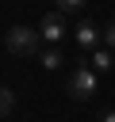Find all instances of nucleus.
Listing matches in <instances>:
<instances>
[{
	"mask_svg": "<svg viewBox=\"0 0 115 122\" xmlns=\"http://www.w3.org/2000/svg\"><path fill=\"white\" fill-rule=\"evenodd\" d=\"M4 50L15 53V57H34V53H42V34H38V27H12V30L4 34Z\"/></svg>",
	"mask_w": 115,
	"mask_h": 122,
	"instance_id": "f257e3e1",
	"label": "nucleus"
},
{
	"mask_svg": "<svg viewBox=\"0 0 115 122\" xmlns=\"http://www.w3.org/2000/svg\"><path fill=\"white\" fill-rule=\"evenodd\" d=\"M69 95L73 99H92L96 95V69H88V65H80V69H73V76H69Z\"/></svg>",
	"mask_w": 115,
	"mask_h": 122,
	"instance_id": "f03ea898",
	"label": "nucleus"
},
{
	"mask_svg": "<svg viewBox=\"0 0 115 122\" xmlns=\"http://www.w3.org/2000/svg\"><path fill=\"white\" fill-rule=\"evenodd\" d=\"M38 34H42V42H46V46H58V42L65 38V11H50V15H42Z\"/></svg>",
	"mask_w": 115,
	"mask_h": 122,
	"instance_id": "7ed1b4c3",
	"label": "nucleus"
},
{
	"mask_svg": "<svg viewBox=\"0 0 115 122\" xmlns=\"http://www.w3.org/2000/svg\"><path fill=\"white\" fill-rule=\"evenodd\" d=\"M73 34H77V46H84V50H92V46H96V42L104 38V30H100V27L92 23V19H84V23H80V27L73 30Z\"/></svg>",
	"mask_w": 115,
	"mask_h": 122,
	"instance_id": "20e7f679",
	"label": "nucleus"
},
{
	"mask_svg": "<svg viewBox=\"0 0 115 122\" xmlns=\"http://www.w3.org/2000/svg\"><path fill=\"white\" fill-rule=\"evenodd\" d=\"M38 61H42V69H61V53H58L54 46H46V50L38 53Z\"/></svg>",
	"mask_w": 115,
	"mask_h": 122,
	"instance_id": "39448f33",
	"label": "nucleus"
},
{
	"mask_svg": "<svg viewBox=\"0 0 115 122\" xmlns=\"http://www.w3.org/2000/svg\"><path fill=\"white\" fill-rule=\"evenodd\" d=\"M111 65H115V61H111V50H96V53H92V69H96V72H107Z\"/></svg>",
	"mask_w": 115,
	"mask_h": 122,
	"instance_id": "423d86ee",
	"label": "nucleus"
},
{
	"mask_svg": "<svg viewBox=\"0 0 115 122\" xmlns=\"http://www.w3.org/2000/svg\"><path fill=\"white\" fill-rule=\"evenodd\" d=\"M12 107H15V99H12V92H8V88H0V118H4V114H8Z\"/></svg>",
	"mask_w": 115,
	"mask_h": 122,
	"instance_id": "0eeeda50",
	"label": "nucleus"
},
{
	"mask_svg": "<svg viewBox=\"0 0 115 122\" xmlns=\"http://www.w3.org/2000/svg\"><path fill=\"white\" fill-rule=\"evenodd\" d=\"M84 0H58V11H80Z\"/></svg>",
	"mask_w": 115,
	"mask_h": 122,
	"instance_id": "6e6552de",
	"label": "nucleus"
},
{
	"mask_svg": "<svg viewBox=\"0 0 115 122\" xmlns=\"http://www.w3.org/2000/svg\"><path fill=\"white\" fill-rule=\"evenodd\" d=\"M104 46H107V50H115V23L104 30Z\"/></svg>",
	"mask_w": 115,
	"mask_h": 122,
	"instance_id": "1a4fd4ad",
	"label": "nucleus"
},
{
	"mask_svg": "<svg viewBox=\"0 0 115 122\" xmlns=\"http://www.w3.org/2000/svg\"><path fill=\"white\" fill-rule=\"evenodd\" d=\"M100 122H115V111H104V114H100Z\"/></svg>",
	"mask_w": 115,
	"mask_h": 122,
	"instance_id": "9d476101",
	"label": "nucleus"
}]
</instances>
